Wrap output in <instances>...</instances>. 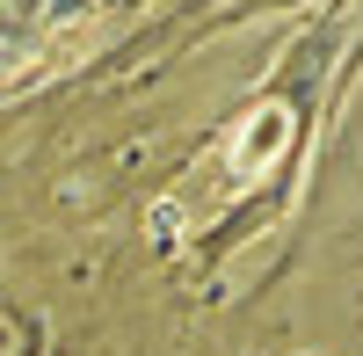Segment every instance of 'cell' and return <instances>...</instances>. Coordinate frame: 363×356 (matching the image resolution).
Listing matches in <instances>:
<instances>
[{"instance_id":"cell-1","label":"cell","mask_w":363,"mask_h":356,"mask_svg":"<svg viewBox=\"0 0 363 356\" xmlns=\"http://www.w3.org/2000/svg\"><path fill=\"white\" fill-rule=\"evenodd\" d=\"M87 8H95V0H0V73L29 66V58L44 44H58Z\"/></svg>"},{"instance_id":"cell-2","label":"cell","mask_w":363,"mask_h":356,"mask_svg":"<svg viewBox=\"0 0 363 356\" xmlns=\"http://www.w3.org/2000/svg\"><path fill=\"white\" fill-rule=\"evenodd\" d=\"M284 145H291V109L284 102H255L247 116H240V138H233V182L269 174Z\"/></svg>"}]
</instances>
